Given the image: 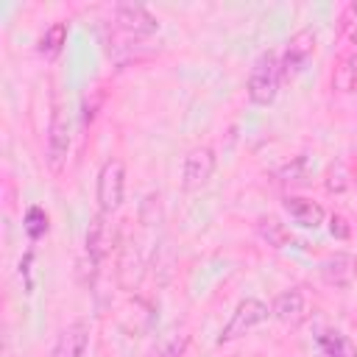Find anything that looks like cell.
<instances>
[{
  "instance_id": "obj_1",
  "label": "cell",
  "mask_w": 357,
  "mask_h": 357,
  "mask_svg": "<svg viewBox=\"0 0 357 357\" xmlns=\"http://www.w3.org/2000/svg\"><path fill=\"white\" fill-rule=\"evenodd\" d=\"M279 84H282V64H279V56L273 50H262L251 70H248V78H245V95L251 103L257 106H268L276 100L279 95Z\"/></svg>"
},
{
  "instance_id": "obj_2",
  "label": "cell",
  "mask_w": 357,
  "mask_h": 357,
  "mask_svg": "<svg viewBox=\"0 0 357 357\" xmlns=\"http://www.w3.org/2000/svg\"><path fill=\"white\" fill-rule=\"evenodd\" d=\"M126 198V165L120 159H106L95 178V201L98 212L114 215Z\"/></svg>"
},
{
  "instance_id": "obj_3",
  "label": "cell",
  "mask_w": 357,
  "mask_h": 357,
  "mask_svg": "<svg viewBox=\"0 0 357 357\" xmlns=\"http://www.w3.org/2000/svg\"><path fill=\"white\" fill-rule=\"evenodd\" d=\"M70 117L61 106H53L50 123H47V139H45V165L53 176H61V170L67 167V156H70V145H73V134H70Z\"/></svg>"
},
{
  "instance_id": "obj_4",
  "label": "cell",
  "mask_w": 357,
  "mask_h": 357,
  "mask_svg": "<svg viewBox=\"0 0 357 357\" xmlns=\"http://www.w3.org/2000/svg\"><path fill=\"white\" fill-rule=\"evenodd\" d=\"M268 318H271V307H268L262 298H243V301H237L231 318L226 321V326H223L220 335H218V346L231 343V340L248 335L251 329L262 326Z\"/></svg>"
},
{
  "instance_id": "obj_5",
  "label": "cell",
  "mask_w": 357,
  "mask_h": 357,
  "mask_svg": "<svg viewBox=\"0 0 357 357\" xmlns=\"http://www.w3.org/2000/svg\"><path fill=\"white\" fill-rule=\"evenodd\" d=\"M315 47H318V33L312 28H298L287 39V45H284V50L279 56L282 78H296L298 73H304V67L315 56Z\"/></svg>"
},
{
  "instance_id": "obj_6",
  "label": "cell",
  "mask_w": 357,
  "mask_h": 357,
  "mask_svg": "<svg viewBox=\"0 0 357 357\" xmlns=\"http://www.w3.org/2000/svg\"><path fill=\"white\" fill-rule=\"evenodd\" d=\"M215 167H218V156H215V151L209 145L190 148L187 156H184V165H181V187L187 192H195V190L206 187L212 173H215Z\"/></svg>"
},
{
  "instance_id": "obj_7",
  "label": "cell",
  "mask_w": 357,
  "mask_h": 357,
  "mask_svg": "<svg viewBox=\"0 0 357 357\" xmlns=\"http://www.w3.org/2000/svg\"><path fill=\"white\" fill-rule=\"evenodd\" d=\"M112 14H114V25L126 36L139 39V36H151L159 31V20L139 3H117Z\"/></svg>"
},
{
  "instance_id": "obj_8",
  "label": "cell",
  "mask_w": 357,
  "mask_h": 357,
  "mask_svg": "<svg viewBox=\"0 0 357 357\" xmlns=\"http://www.w3.org/2000/svg\"><path fill=\"white\" fill-rule=\"evenodd\" d=\"M89 335H92V324L86 318H75L73 324H67L56 335V343L50 349V357H86Z\"/></svg>"
},
{
  "instance_id": "obj_9",
  "label": "cell",
  "mask_w": 357,
  "mask_h": 357,
  "mask_svg": "<svg viewBox=\"0 0 357 357\" xmlns=\"http://www.w3.org/2000/svg\"><path fill=\"white\" fill-rule=\"evenodd\" d=\"M318 273L329 287H337V290L351 287L357 282V257L349 251H335L321 259Z\"/></svg>"
},
{
  "instance_id": "obj_10",
  "label": "cell",
  "mask_w": 357,
  "mask_h": 357,
  "mask_svg": "<svg viewBox=\"0 0 357 357\" xmlns=\"http://www.w3.org/2000/svg\"><path fill=\"white\" fill-rule=\"evenodd\" d=\"M271 318H276L284 326H301L307 318V298L298 287L282 290L273 301H271Z\"/></svg>"
},
{
  "instance_id": "obj_11",
  "label": "cell",
  "mask_w": 357,
  "mask_h": 357,
  "mask_svg": "<svg viewBox=\"0 0 357 357\" xmlns=\"http://www.w3.org/2000/svg\"><path fill=\"white\" fill-rule=\"evenodd\" d=\"M112 248V226H109V215L103 212H95L89 226H86V257H89V265L92 271L106 259Z\"/></svg>"
},
{
  "instance_id": "obj_12",
  "label": "cell",
  "mask_w": 357,
  "mask_h": 357,
  "mask_svg": "<svg viewBox=\"0 0 357 357\" xmlns=\"http://www.w3.org/2000/svg\"><path fill=\"white\" fill-rule=\"evenodd\" d=\"M282 206L290 215V220L296 226H301V229H318L324 223V218H326L324 206L318 201H312V198H304V195H287L282 201Z\"/></svg>"
},
{
  "instance_id": "obj_13",
  "label": "cell",
  "mask_w": 357,
  "mask_h": 357,
  "mask_svg": "<svg viewBox=\"0 0 357 357\" xmlns=\"http://www.w3.org/2000/svg\"><path fill=\"white\" fill-rule=\"evenodd\" d=\"M332 89L337 92H357V47L343 53L332 70Z\"/></svg>"
},
{
  "instance_id": "obj_14",
  "label": "cell",
  "mask_w": 357,
  "mask_h": 357,
  "mask_svg": "<svg viewBox=\"0 0 357 357\" xmlns=\"http://www.w3.org/2000/svg\"><path fill=\"white\" fill-rule=\"evenodd\" d=\"M318 349L324 351V357H357V346L351 343V337L337 329H324L318 335Z\"/></svg>"
},
{
  "instance_id": "obj_15",
  "label": "cell",
  "mask_w": 357,
  "mask_h": 357,
  "mask_svg": "<svg viewBox=\"0 0 357 357\" xmlns=\"http://www.w3.org/2000/svg\"><path fill=\"white\" fill-rule=\"evenodd\" d=\"M64 45H67V22H53L45 33H42V39H39V56H45V59H56L61 50H64Z\"/></svg>"
},
{
  "instance_id": "obj_16",
  "label": "cell",
  "mask_w": 357,
  "mask_h": 357,
  "mask_svg": "<svg viewBox=\"0 0 357 357\" xmlns=\"http://www.w3.org/2000/svg\"><path fill=\"white\" fill-rule=\"evenodd\" d=\"M307 176H310V167H307V156H296L293 162L282 165V167L273 173L276 184H284V187H296V184H304V181H307Z\"/></svg>"
},
{
  "instance_id": "obj_17",
  "label": "cell",
  "mask_w": 357,
  "mask_h": 357,
  "mask_svg": "<svg viewBox=\"0 0 357 357\" xmlns=\"http://www.w3.org/2000/svg\"><path fill=\"white\" fill-rule=\"evenodd\" d=\"M257 231H259V237L268 243V245H273V248H284L293 237H290V231L284 229V223H279L276 218H259L257 220Z\"/></svg>"
},
{
  "instance_id": "obj_18",
  "label": "cell",
  "mask_w": 357,
  "mask_h": 357,
  "mask_svg": "<svg viewBox=\"0 0 357 357\" xmlns=\"http://www.w3.org/2000/svg\"><path fill=\"white\" fill-rule=\"evenodd\" d=\"M324 187H326V192H335V195H340V192H346V190L351 187V170L346 167L343 159H337V162H332V165L326 167V173H324Z\"/></svg>"
},
{
  "instance_id": "obj_19",
  "label": "cell",
  "mask_w": 357,
  "mask_h": 357,
  "mask_svg": "<svg viewBox=\"0 0 357 357\" xmlns=\"http://www.w3.org/2000/svg\"><path fill=\"white\" fill-rule=\"evenodd\" d=\"M22 229H25V234H28L31 240L45 237L47 229H50V218H47V212H45L42 206H28V209H25V218H22Z\"/></svg>"
},
{
  "instance_id": "obj_20",
  "label": "cell",
  "mask_w": 357,
  "mask_h": 357,
  "mask_svg": "<svg viewBox=\"0 0 357 357\" xmlns=\"http://www.w3.org/2000/svg\"><path fill=\"white\" fill-rule=\"evenodd\" d=\"M340 36L351 45H357V0H351L340 11Z\"/></svg>"
},
{
  "instance_id": "obj_21",
  "label": "cell",
  "mask_w": 357,
  "mask_h": 357,
  "mask_svg": "<svg viewBox=\"0 0 357 357\" xmlns=\"http://www.w3.org/2000/svg\"><path fill=\"white\" fill-rule=\"evenodd\" d=\"M184 346H187V337H173L170 343H165L156 351V357H181L184 354Z\"/></svg>"
},
{
  "instance_id": "obj_22",
  "label": "cell",
  "mask_w": 357,
  "mask_h": 357,
  "mask_svg": "<svg viewBox=\"0 0 357 357\" xmlns=\"http://www.w3.org/2000/svg\"><path fill=\"white\" fill-rule=\"evenodd\" d=\"M329 231H332L335 237H340V240H346V237L351 234V229H349V223H346L343 215H332V218H329Z\"/></svg>"
},
{
  "instance_id": "obj_23",
  "label": "cell",
  "mask_w": 357,
  "mask_h": 357,
  "mask_svg": "<svg viewBox=\"0 0 357 357\" xmlns=\"http://www.w3.org/2000/svg\"><path fill=\"white\" fill-rule=\"evenodd\" d=\"M31 259H33V254L28 251V254H25V259L20 262V273H25V287H28V293H31V287H33V284H31V279H28V273H31Z\"/></svg>"
}]
</instances>
